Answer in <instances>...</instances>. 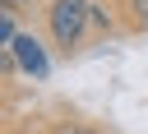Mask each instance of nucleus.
<instances>
[{"mask_svg": "<svg viewBox=\"0 0 148 134\" xmlns=\"http://www.w3.org/2000/svg\"><path fill=\"white\" fill-rule=\"evenodd\" d=\"M125 9H130V28L148 32V0H125Z\"/></svg>", "mask_w": 148, "mask_h": 134, "instance_id": "39448f33", "label": "nucleus"}, {"mask_svg": "<svg viewBox=\"0 0 148 134\" xmlns=\"http://www.w3.org/2000/svg\"><path fill=\"white\" fill-rule=\"evenodd\" d=\"M42 18H46L51 46L69 55V51L83 46V37H88V28H92V0H46Z\"/></svg>", "mask_w": 148, "mask_h": 134, "instance_id": "f257e3e1", "label": "nucleus"}, {"mask_svg": "<svg viewBox=\"0 0 148 134\" xmlns=\"http://www.w3.org/2000/svg\"><path fill=\"white\" fill-rule=\"evenodd\" d=\"M9 55H14L18 74H28V79H46V74H51V55H46L42 37H32V32H18V42H14Z\"/></svg>", "mask_w": 148, "mask_h": 134, "instance_id": "f03ea898", "label": "nucleus"}, {"mask_svg": "<svg viewBox=\"0 0 148 134\" xmlns=\"http://www.w3.org/2000/svg\"><path fill=\"white\" fill-rule=\"evenodd\" d=\"M18 42V23H14V5H0V55L14 51Z\"/></svg>", "mask_w": 148, "mask_h": 134, "instance_id": "7ed1b4c3", "label": "nucleus"}, {"mask_svg": "<svg viewBox=\"0 0 148 134\" xmlns=\"http://www.w3.org/2000/svg\"><path fill=\"white\" fill-rule=\"evenodd\" d=\"M56 134H97V129H88V125H65V129H56Z\"/></svg>", "mask_w": 148, "mask_h": 134, "instance_id": "423d86ee", "label": "nucleus"}, {"mask_svg": "<svg viewBox=\"0 0 148 134\" xmlns=\"http://www.w3.org/2000/svg\"><path fill=\"white\" fill-rule=\"evenodd\" d=\"M92 32H116V14L102 0H92Z\"/></svg>", "mask_w": 148, "mask_h": 134, "instance_id": "20e7f679", "label": "nucleus"}, {"mask_svg": "<svg viewBox=\"0 0 148 134\" xmlns=\"http://www.w3.org/2000/svg\"><path fill=\"white\" fill-rule=\"evenodd\" d=\"M0 5H14V9H28L32 0H0Z\"/></svg>", "mask_w": 148, "mask_h": 134, "instance_id": "0eeeda50", "label": "nucleus"}]
</instances>
